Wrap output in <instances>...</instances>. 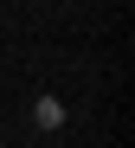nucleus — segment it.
Masks as SVG:
<instances>
[{"mask_svg": "<svg viewBox=\"0 0 135 148\" xmlns=\"http://www.w3.org/2000/svg\"><path fill=\"white\" fill-rule=\"evenodd\" d=\"M32 122H39V129H58V122H64V103H51V97H39V103H32Z\"/></svg>", "mask_w": 135, "mask_h": 148, "instance_id": "obj_1", "label": "nucleus"}]
</instances>
